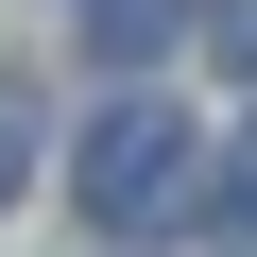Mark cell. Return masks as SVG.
I'll return each mask as SVG.
<instances>
[{
	"label": "cell",
	"mask_w": 257,
	"mask_h": 257,
	"mask_svg": "<svg viewBox=\"0 0 257 257\" xmlns=\"http://www.w3.org/2000/svg\"><path fill=\"white\" fill-rule=\"evenodd\" d=\"M69 189H86L103 240H155V223H189L206 155H189V120H172V103H103V120H86V155H69Z\"/></svg>",
	"instance_id": "obj_1"
},
{
	"label": "cell",
	"mask_w": 257,
	"mask_h": 257,
	"mask_svg": "<svg viewBox=\"0 0 257 257\" xmlns=\"http://www.w3.org/2000/svg\"><path fill=\"white\" fill-rule=\"evenodd\" d=\"M172 35H189V0H86V52L103 69H155Z\"/></svg>",
	"instance_id": "obj_2"
},
{
	"label": "cell",
	"mask_w": 257,
	"mask_h": 257,
	"mask_svg": "<svg viewBox=\"0 0 257 257\" xmlns=\"http://www.w3.org/2000/svg\"><path fill=\"white\" fill-rule=\"evenodd\" d=\"M206 223H223V240H240V257H257V138H240V155H223V206H206Z\"/></svg>",
	"instance_id": "obj_3"
},
{
	"label": "cell",
	"mask_w": 257,
	"mask_h": 257,
	"mask_svg": "<svg viewBox=\"0 0 257 257\" xmlns=\"http://www.w3.org/2000/svg\"><path fill=\"white\" fill-rule=\"evenodd\" d=\"M18 172H35V103L0 86V206H18Z\"/></svg>",
	"instance_id": "obj_4"
},
{
	"label": "cell",
	"mask_w": 257,
	"mask_h": 257,
	"mask_svg": "<svg viewBox=\"0 0 257 257\" xmlns=\"http://www.w3.org/2000/svg\"><path fill=\"white\" fill-rule=\"evenodd\" d=\"M206 35H223V69H257V0H206Z\"/></svg>",
	"instance_id": "obj_5"
}]
</instances>
